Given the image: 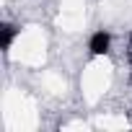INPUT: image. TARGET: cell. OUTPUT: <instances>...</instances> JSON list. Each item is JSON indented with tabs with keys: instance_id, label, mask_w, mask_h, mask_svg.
<instances>
[{
	"instance_id": "6da1fadb",
	"label": "cell",
	"mask_w": 132,
	"mask_h": 132,
	"mask_svg": "<svg viewBox=\"0 0 132 132\" xmlns=\"http://www.w3.org/2000/svg\"><path fill=\"white\" fill-rule=\"evenodd\" d=\"M109 47H111V36L106 34V31H96L93 36H91V42H88V49H91V54H106L109 52Z\"/></svg>"
},
{
	"instance_id": "7a4b0ae2",
	"label": "cell",
	"mask_w": 132,
	"mask_h": 132,
	"mask_svg": "<svg viewBox=\"0 0 132 132\" xmlns=\"http://www.w3.org/2000/svg\"><path fill=\"white\" fill-rule=\"evenodd\" d=\"M16 34H18V29H16L13 23H3V26H0V47H3L5 52L11 49V44H13Z\"/></svg>"
}]
</instances>
